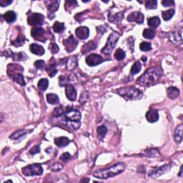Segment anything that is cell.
<instances>
[{
    "label": "cell",
    "mask_w": 183,
    "mask_h": 183,
    "mask_svg": "<svg viewBox=\"0 0 183 183\" xmlns=\"http://www.w3.org/2000/svg\"><path fill=\"white\" fill-rule=\"evenodd\" d=\"M163 72L158 68H151L146 70L144 75L139 77L136 83L142 87H150L157 83Z\"/></svg>",
    "instance_id": "cell-1"
},
{
    "label": "cell",
    "mask_w": 183,
    "mask_h": 183,
    "mask_svg": "<svg viewBox=\"0 0 183 183\" xmlns=\"http://www.w3.org/2000/svg\"><path fill=\"white\" fill-rule=\"evenodd\" d=\"M124 169H125V164L122 163H118L109 168L97 170L93 173V176L99 179H107L119 175L123 172Z\"/></svg>",
    "instance_id": "cell-2"
},
{
    "label": "cell",
    "mask_w": 183,
    "mask_h": 183,
    "mask_svg": "<svg viewBox=\"0 0 183 183\" xmlns=\"http://www.w3.org/2000/svg\"><path fill=\"white\" fill-rule=\"evenodd\" d=\"M117 93L126 100H137L142 97V92L133 87H126L117 89Z\"/></svg>",
    "instance_id": "cell-3"
},
{
    "label": "cell",
    "mask_w": 183,
    "mask_h": 183,
    "mask_svg": "<svg viewBox=\"0 0 183 183\" xmlns=\"http://www.w3.org/2000/svg\"><path fill=\"white\" fill-rule=\"evenodd\" d=\"M120 38V34L117 32H113L111 33L110 37H108L107 41L105 47L102 49L101 52L104 54H110L115 48L116 44H117L118 39Z\"/></svg>",
    "instance_id": "cell-4"
},
{
    "label": "cell",
    "mask_w": 183,
    "mask_h": 183,
    "mask_svg": "<svg viewBox=\"0 0 183 183\" xmlns=\"http://www.w3.org/2000/svg\"><path fill=\"white\" fill-rule=\"evenodd\" d=\"M22 173L26 176L41 175L43 173V168L40 164H34L22 168Z\"/></svg>",
    "instance_id": "cell-5"
},
{
    "label": "cell",
    "mask_w": 183,
    "mask_h": 183,
    "mask_svg": "<svg viewBox=\"0 0 183 183\" xmlns=\"http://www.w3.org/2000/svg\"><path fill=\"white\" fill-rule=\"evenodd\" d=\"M62 44L64 45L65 50L68 52H72L75 50L78 45V41L76 40V39L74 37V36L72 34L67 39L62 41Z\"/></svg>",
    "instance_id": "cell-6"
},
{
    "label": "cell",
    "mask_w": 183,
    "mask_h": 183,
    "mask_svg": "<svg viewBox=\"0 0 183 183\" xmlns=\"http://www.w3.org/2000/svg\"><path fill=\"white\" fill-rule=\"evenodd\" d=\"M44 20H45V17L41 14L34 13L28 17L27 22L29 25H32V26H39V25L43 24Z\"/></svg>",
    "instance_id": "cell-7"
},
{
    "label": "cell",
    "mask_w": 183,
    "mask_h": 183,
    "mask_svg": "<svg viewBox=\"0 0 183 183\" xmlns=\"http://www.w3.org/2000/svg\"><path fill=\"white\" fill-rule=\"evenodd\" d=\"M86 63L89 66L94 67L98 64H101L102 62H104V59L100 55L97 54H92L86 58Z\"/></svg>",
    "instance_id": "cell-8"
},
{
    "label": "cell",
    "mask_w": 183,
    "mask_h": 183,
    "mask_svg": "<svg viewBox=\"0 0 183 183\" xmlns=\"http://www.w3.org/2000/svg\"><path fill=\"white\" fill-rule=\"evenodd\" d=\"M127 20L129 22H135L138 24H142L144 22V15L140 11H134L127 16Z\"/></svg>",
    "instance_id": "cell-9"
},
{
    "label": "cell",
    "mask_w": 183,
    "mask_h": 183,
    "mask_svg": "<svg viewBox=\"0 0 183 183\" xmlns=\"http://www.w3.org/2000/svg\"><path fill=\"white\" fill-rule=\"evenodd\" d=\"M170 165H169V164H164V165L161 167V168L155 169L154 170L151 171V172H150V173L148 175L152 178L158 177L160 175H163L164 173H165V172H168V171L170 170Z\"/></svg>",
    "instance_id": "cell-10"
},
{
    "label": "cell",
    "mask_w": 183,
    "mask_h": 183,
    "mask_svg": "<svg viewBox=\"0 0 183 183\" xmlns=\"http://www.w3.org/2000/svg\"><path fill=\"white\" fill-rule=\"evenodd\" d=\"M65 94L69 100L72 102L75 101L77 97V92L72 85H67L65 86Z\"/></svg>",
    "instance_id": "cell-11"
},
{
    "label": "cell",
    "mask_w": 183,
    "mask_h": 183,
    "mask_svg": "<svg viewBox=\"0 0 183 183\" xmlns=\"http://www.w3.org/2000/svg\"><path fill=\"white\" fill-rule=\"evenodd\" d=\"M65 118L68 121L79 122L81 119V113L77 110H70L66 112Z\"/></svg>",
    "instance_id": "cell-12"
},
{
    "label": "cell",
    "mask_w": 183,
    "mask_h": 183,
    "mask_svg": "<svg viewBox=\"0 0 183 183\" xmlns=\"http://www.w3.org/2000/svg\"><path fill=\"white\" fill-rule=\"evenodd\" d=\"M75 34L80 39H86L89 34V29L87 27H80L75 30Z\"/></svg>",
    "instance_id": "cell-13"
},
{
    "label": "cell",
    "mask_w": 183,
    "mask_h": 183,
    "mask_svg": "<svg viewBox=\"0 0 183 183\" xmlns=\"http://www.w3.org/2000/svg\"><path fill=\"white\" fill-rule=\"evenodd\" d=\"M146 118H147L148 122L153 123V122H156L158 120L159 114L156 110H155V109H150L146 113Z\"/></svg>",
    "instance_id": "cell-14"
},
{
    "label": "cell",
    "mask_w": 183,
    "mask_h": 183,
    "mask_svg": "<svg viewBox=\"0 0 183 183\" xmlns=\"http://www.w3.org/2000/svg\"><path fill=\"white\" fill-rule=\"evenodd\" d=\"M122 18H123V13L118 12L113 14L110 11V14L108 15V20L112 23L115 24H119L122 22Z\"/></svg>",
    "instance_id": "cell-15"
},
{
    "label": "cell",
    "mask_w": 183,
    "mask_h": 183,
    "mask_svg": "<svg viewBox=\"0 0 183 183\" xmlns=\"http://www.w3.org/2000/svg\"><path fill=\"white\" fill-rule=\"evenodd\" d=\"M30 52H31L32 54H34L36 55H43L45 54V49L43 48L42 46L39 45L37 44H32L29 47Z\"/></svg>",
    "instance_id": "cell-16"
},
{
    "label": "cell",
    "mask_w": 183,
    "mask_h": 183,
    "mask_svg": "<svg viewBox=\"0 0 183 183\" xmlns=\"http://www.w3.org/2000/svg\"><path fill=\"white\" fill-rule=\"evenodd\" d=\"M45 3L50 11V14H54L59 8V1H46Z\"/></svg>",
    "instance_id": "cell-17"
},
{
    "label": "cell",
    "mask_w": 183,
    "mask_h": 183,
    "mask_svg": "<svg viewBox=\"0 0 183 183\" xmlns=\"http://www.w3.org/2000/svg\"><path fill=\"white\" fill-rule=\"evenodd\" d=\"M77 66V58L76 56L69 57L66 62V67L68 70H72Z\"/></svg>",
    "instance_id": "cell-18"
},
{
    "label": "cell",
    "mask_w": 183,
    "mask_h": 183,
    "mask_svg": "<svg viewBox=\"0 0 183 183\" xmlns=\"http://www.w3.org/2000/svg\"><path fill=\"white\" fill-rule=\"evenodd\" d=\"M45 33V29L41 27H34L32 29L31 34L32 37L34 39H38V41H40V37L44 36Z\"/></svg>",
    "instance_id": "cell-19"
},
{
    "label": "cell",
    "mask_w": 183,
    "mask_h": 183,
    "mask_svg": "<svg viewBox=\"0 0 183 183\" xmlns=\"http://www.w3.org/2000/svg\"><path fill=\"white\" fill-rule=\"evenodd\" d=\"M69 142H70V140L66 137H57L54 139L55 145L59 147H66L67 145H69Z\"/></svg>",
    "instance_id": "cell-20"
},
{
    "label": "cell",
    "mask_w": 183,
    "mask_h": 183,
    "mask_svg": "<svg viewBox=\"0 0 183 183\" xmlns=\"http://www.w3.org/2000/svg\"><path fill=\"white\" fill-rule=\"evenodd\" d=\"M96 48L97 44L94 41H89V42L83 45L82 48V52L83 54H86V53L90 52V51L95 50Z\"/></svg>",
    "instance_id": "cell-21"
},
{
    "label": "cell",
    "mask_w": 183,
    "mask_h": 183,
    "mask_svg": "<svg viewBox=\"0 0 183 183\" xmlns=\"http://www.w3.org/2000/svg\"><path fill=\"white\" fill-rule=\"evenodd\" d=\"M3 17L7 22L11 23V22H14L16 20L17 15H16V13L15 11H7L6 13L4 14Z\"/></svg>",
    "instance_id": "cell-22"
},
{
    "label": "cell",
    "mask_w": 183,
    "mask_h": 183,
    "mask_svg": "<svg viewBox=\"0 0 183 183\" xmlns=\"http://www.w3.org/2000/svg\"><path fill=\"white\" fill-rule=\"evenodd\" d=\"M174 139L177 143H181L182 141V125L178 126L175 129V135H174Z\"/></svg>",
    "instance_id": "cell-23"
},
{
    "label": "cell",
    "mask_w": 183,
    "mask_h": 183,
    "mask_svg": "<svg viewBox=\"0 0 183 183\" xmlns=\"http://www.w3.org/2000/svg\"><path fill=\"white\" fill-rule=\"evenodd\" d=\"M168 95L170 99H176L180 95V90L175 87H169L168 89Z\"/></svg>",
    "instance_id": "cell-24"
},
{
    "label": "cell",
    "mask_w": 183,
    "mask_h": 183,
    "mask_svg": "<svg viewBox=\"0 0 183 183\" xmlns=\"http://www.w3.org/2000/svg\"><path fill=\"white\" fill-rule=\"evenodd\" d=\"M11 78H12L14 82H17V84L22 85V86H24V85H26L24 79V76H23L22 73L15 74V75L11 76Z\"/></svg>",
    "instance_id": "cell-25"
},
{
    "label": "cell",
    "mask_w": 183,
    "mask_h": 183,
    "mask_svg": "<svg viewBox=\"0 0 183 183\" xmlns=\"http://www.w3.org/2000/svg\"><path fill=\"white\" fill-rule=\"evenodd\" d=\"M147 24L150 27L155 29L160 24V20L158 17H150L147 20Z\"/></svg>",
    "instance_id": "cell-26"
},
{
    "label": "cell",
    "mask_w": 183,
    "mask_h": 183,
    "mask_svg": "<svg viewBox=\"0 0 183 183\" xmlns=\"http://www.w3.org/2000/svg\"><path fill=\"white\" fill-rule=\"evenodd\" d=\"M25 37L22 34H20L18 37L15 39V40L11 41V44L15 47H21L24 44Z\"/></svg>",
    "instance_id": "cell-27"
},
{
    "label": "cell",
    "mask_w": 183,
    "mask_h": 183,
    "mask_svg": "<svg viewBox=\"0 0 183 183\" xmlns=\"http://www.w3.org/2000/svg\"><path fill=\"white\" fill-rule=\"evenodd\" d=\"M47 102L51 105H57L59 102V97H58L57 94H53V93H50L47 95Z\"/></svg>",
    "instance_id": "cell-28"
},
{
    "label": "cell",
    "mask_w": 183,
    "mask_h": 183,
    "mask_svg": "<svg viewBox=\"0 0 183 183\" xmlns=\"http://www.w3.org/2000/svg\"><path fill=\"white\" fill-rule=\"evenodd\" d=\"M46 71L47 72V73L50 75V77H54L57 72V69H56V65L54 64H50L46 68Z\"/></svg>",
    "instance_id": "cell-29"
},
{
    "label": "cell",
    "mask_w": 183,
    "mask_h": 183,
    "mask_svg": "<svg viewBox=\"0 0 183 183\" xmlns=\"http://www.w3.org/2000/svg\"><path fill=\"white\" fill-rule=\"evenodd\" d=\"M97 135H98V137L100 139V140H102V139L105 137L107 133V129L106 127L104 125L99 126L97 127Z\"/></svg>",
    "instance_id": "cell-30"
},
{
    "label": "cell",
    "mask_w": 183,
    "mask_h": 183,
    "mask_svg": "<svg viewBox=\"0 0 183 183\" xmlns=\"http://www.w3.org/2000/svg\"><path fill=\"white\" fill-rule=\"evenodd\" d=\"M114 56L115 57V59L118 60V61H122V60H123L124 59V57L126 56V54L125 52H124V50L119 48L116 50Z\"/></svg>",
    "instance_id": "cell-31"
},
{
    "label": "cell",
    "mask_w": 183,
    "mask_h": 183,
    "mask_svg": "<svg viewBox=\"0 0 183 183\" xmlns=\"http://www.w3.org/2000/svg\"><path fill=\"white\" fill-rule=\"evenodd\" d=\"M174 15H175V10L171 9V10L167 11H163L162 13V17H163L164 20L168 21L173 17Z\"/></svg>",
    "instance_id": "cell-32"
},
{
    "label": "cell",
    "mask_w": 183,
    "mask_h": 183,
    "mask_svg": "<svg viewBox=\"0 0 183 183\" xmlns=\"http://www.w3.org/2000/svg\"><path fill=\"white\" fill-rule=\"evenodd\" d=\"M49 85V82L47 79H41L38 82V88L41 91H45L47 89Z\"/></svg>",
    "instance_id": "cell-33"
},
{
    "label": "cell",
    "mask_w": 183,
    "mask_h": 183,
    "mask_svg": "<svg viewBox=\"0 0 183 183\" xmlns=\"http://www.w3.org/2000/svg\"><path fill=\"white\" fill-rule=\"evenodd\" d=\"M142 35L146 39H153L155 36V32L152 29H145Z\"/></svg>",
    "instance_id": "cell-34"
},
{
    "label": "cell",
    "mask_w": 183,
    "mask_h": 183,
    "mask_svg": "<svg viewBox=\"0 0 183 183\" xmlns=\"http://www.w3.org/2000/svg\"><path fill=\"white\" fill-rule=\"evenodd\" d=\"M64 29V24L62 22H56L53 25V30L57 33H60Z\"/></svg>",
    "instance_id": "cell-35"
},
{
    "label": "cell",
    "mask_w": 183,
    "mask_h": 183,
    "mask_svg": "<svg viewBox=\"0 0 183 183\" xmlns=\"http://www.w3.org/2000/svg\"><path fill=\"white\" fill-rule=\"evenodd\" d=\"M141 68H142V65H141L140 62H136L135 63L133 64V67H132L130 72L133 75H136V74L140 72V71L141 70Z\"/></svg>",
    "instance_id": "cell-36"
},
{
    "label": "cell",
    "mask_w": 183,
    "mask_h": 183,
    "mask_svg": "<svg viewBox=\"0 0 183 183\" xmlns=\"http://www.w3.org/2000/svg\"><path fill=\"white\" fill-rule=\"evenodd\" d=\"M157 5V2L156 0H149V1L146 2L145 4V7L147 10H153V9H156Z\"/></svg>",
    "instance_id": "cell-37"
},
{
    "label": "cell",
    "mask_w": 183,
    "mask_h": 183,
    "mask_svg": "<svg viewBox=\"0 0 183 183\" xmlns=\"http://www.w3.org/2000/svg\"><path fill=\"white\" fill-rule=\"evenodd\" d=\"M25 134H26V132L24 130L16 131L10 136V138L12 139V140H17V139H19L24 135H25Z\"/></svg>",
    "instance_id": "cell-38"
},
{
    "label": "cell",
    "mask_w": 183,
    "mask_h": 183,
    "mask_svg": "<svg viewBox=\"0 0 183 183\" xmlns=\"http://www.w3.org/2000/svg\"><path fill=\"white\" fill-rule=\"evenodd\" d=\"M140 50L143 51V52H147V51H150L152 50V46L150 42H147V41H143L140 45Z\"/></svg>",
    "instance_id": "cell-39"
},
{
    "label": "cell",
    "mask_w": 183,
    "mask_h": 183,
    "mask_svg": "<svg viewBox=\"0 0 183 183\" xmlns=\"http://www.w3.org/2000/svg\"><path fill=\"white\" fill-rule=\"evenodd\" d=\"M49 48H50L51 52H52V54H56V53L59 52V47H58L57 45H56L55 43H51L50 46H49Z\"/></svg>",
    "instance_id": "cell-40"
},
{
    "label": "cell",
    "mask_w": 183,
    "mask_h": 183,
    "mask_svg": "<svg viewBox=\"0 0 183 183\" xmlns=\"http://www.w3.org/2000/svg\"><path fill=\"white\" fill-rule=\"evenodd\" d=\"M24 55H26L24 53L20 52V53H13V59L16 61H19V60H24Z\"/></svg>",
    "instance_id": "cell-41"
},
{
    "label": "cell",
    "mask_w": 183,
    "mask_h": 183,
    "mask_svg": "<svg viewBox=\"0 0 183 183\" xmlns=\"http://www.w3.org/2000/svg\"><path fill=\"white\" fill-rule=\"evenodd\" d=\"M62 168H63V166H62V164H59V163H54L52 165H51L50 167V170H52L53 171H59L61 170Z\"/></svg>",
    "instance_id": "cell-42"
},
{
    "label": "cell",
    "mask_w": 183,
    "mask_h": 183,
    "mask_svg": "<svg viewBox=\"0 0 183 183\" xmlns=\"http://www.w3.org/2000/svg\"><path fill=\"white\" fill-rule=\"evenodd\" d=\"M34 66L37 69H42L45 66V62L43 60H37L34 62Z\"/></svg>",
    "instance_id": "cell-43"
},
{
    "label": "cell",
    "mask_w": 183,
    "mask_h": 183,
    "mask_svg": "<svg viewBox=\"0 0 183 183\" xmlns=\"http://www.w3.org/2000/svg\"><path fill=\"white\" fill-rule=\"evenodd\" d=\"M71 158V155L69 152H64L60 156V159L64 162H67Z\"/></svg>",
    "instance_id": "cell-44"
},
{
    "label": "cell",
    "mask_w": 183,
    "mask_h": 183,
    "mask_svg": "<svg viewBox=\"0 0 183 183\" xmlns=\"http://www.w3.org/2000/svg\"><path fill=\"white\" fill-rule=\"evenodd\" d=\"M39 152H40V147H39V145L34 146L29 150V153L32 155H35L37 153H39Z\"/></svg>",
    "instance_id": "cell-45"
},
{
    "label": "cell",
    "mask_w": 183,
    "mask_h": 183,
    "mask_svg": "<svg viewBox=\"0 0 183 183\" xmlns=\"http://www.w3.org/2000/svg\"><path fill=\"white\" fill-rule=\"evenodd\" d=\"M63 112H64L63 107H59L55 108V110L54 111V116H56V117H58V116L61 115Z\"/></svg>",
    "instance_id": "cell-46"
},
{
    "label": "cell",
    "mask_w": 183,
    "mask_h": 183,
    "mask_svg": "<svg viewBox=\"0 0 183 183\" xmlns=\"http://www.w3.org/2000/svg\"><path fill=\"white\" fill-rule=\"evenodd\" d=\"M77 4V2L76 1H67L65 3V7H68L69 6V7H72V9H73Z\"/></svg>",
    "instance_id": "cell-47"
},
{
    "label": "cell",
    "mask_w": 183,
    "mask_h": 183,
    "mask_svg": "<svg viewBox=\"0 0 183 183\" xmlns=\"http://www.w3.org/2000/svg\"><path fill=\"white\" fill-rule=\"evenodd\" d=\"M11 3H12L11 0H0V5H1L2 7L10 5Z\"/></svg>",
    "instance_id": "cell-48"
},
{
    "label": "cell",
    "mask_w": 183,
    "mask_h": 183,
    "mask_svg": "<svg viewBox=\"0 0 183 183\" xmlns=\"http://www.w3.org/2000/svg\"><path fill=\"white\" fill-rule=\"evenodd\" d=\"M162 4H163L164 7H171L175 4V2L171 1V0H164V1L162 2Z\"/></svg>",
    "instance_id": "cell-49"
},
{
    "label": "cell",
    "mask_w": 183,
    "mask_h": 183,
    "mask_svg": "<svg viewBox=\"0 0 183 183\" xmlns=\"http://www.w3.org/2000/svg\"><path fill=\"white\" fill-rule=\"evenodd\" d=\"M142 60L143 62H146V60H147V57H145V56H144V57L142 56Z\"/></svg>",
    "instance_id": "cell-50"
},
{
    "label": "cell",
    "mask_w": 183,
    "mask_h": 183,
    "mask_svg": "<svg viewBox=\"0 0 183 183\" xmlns=\"http://www.w3.org/2000/svg\"><path fill=\"white\" fill-rule=\"evenodd\" d=\"M182 167H181V168H180V172L179 174L180 176L182 175Z\"/></svg>",
    "instance_id": "cell-51"
}]
</instances>
